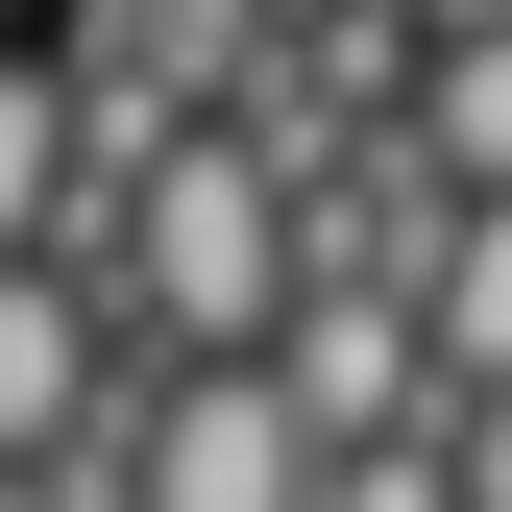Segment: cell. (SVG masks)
Listing matches in <instances>:
<instances>
[{
	"label": "cell",
	"instance_id": "6da1fadb",
	"mask_svg": "<svg viewBox=\"0 0 512 512\" xmlns=\"http://www.w3.org/2000/svg\"><path fill=\"white\" fill-rule=\"evenodd\" d=\"M49 269L98 293V342H171V366H244V342L293 317V196H269V171L220 147V122H171V147L122 171V196H98L74 244H49Z\"/></svg>",
	"mask_w": 512,
	"mask_h": 512
},
{
	"label": "cell",
	"instance_id": "7a4b0ae2",
	"mask_svg": "<svg viewBox=\"0 0 512 512\" xmlns=\"http://www.w3.org/2000/svg\"><path fill=\"white\" fill-rule=\"evenodd\" d=\"M98 512H317V439L269 415V366H122Z\"/></svg>",
	"mask_w": 512,
	"mask_h": 512
},
{
	"label": "cell",
	"instance_id": "3957f363",
	"mask_svg": "<svg viewBox=\"0 0 512 512\" xmlns=\"http://www.w3.org/2000/svg\"><path fill=\"white\" fill-rule=\"evenodd\" d=\"M122 415V342L74 269H0V464H74V439Z\"/></svg>",
	"mask_w": 512,
	"mask_h": 512
},
{
	"label": "cell",
	"instance_id": "277c9868",
	"mask_svg": "<svg viewBox=\"0 0 512 512\" xmlns=\"http://www.w3.org/2000/svg\"><path fill=\"white\" fill-rule=\"evenodd\" d=\"M269 342H293V366H269V415H293V439H317V415H342V439H439V391H415V317H391V293H293Z\"/></svg>",
	"mask_w": 512,
	"mask_h": 512
},
{
	"label": "cell",
	"instance_id": "5b68a950",
	"mask_svg": "<svg viewBox=\"0 0 512 512\" xmlns=\"http://www.w3.org/2000/svg\"><path fill=\"white\" fill-rule=\"evenodd\" d=\"M415 391L464 415V391H512V196H464L439 220V269H415Z\"/></svg>",
	"mask_w": 512,
	"mask_h": 512
},
{
	"label": "cell",
	"instance_id": "8992f818",
	"mask_svg": "<svg viewBox=\"0 0 512 512\" xmlns=\"http://www.w3.org/2000/svg\"><path fill=\"white\" fill-rule=\"evenodd\" d=\"M391 171H415L439 220L512 196V25H488V49H415V147H391Z\"/></svg>",
	"mask_w": 512,
	"mask_h": 512
},
{
	"label": "cell",
	"instance_id": "52a82bcc",
	"mask_svg": "<svg viewBox=\"0 0 512 512\" xmlns=\"http://www.w3.org/2000/svg\"><path fill=\"white\" fill-rule=\"evenodd\" d=\"M49 220H74V122H49L25 49H0V269H49Z\"/></svg>",
	"mask_w": 512,
	"mask_h": 512
},
{
	"label": "cell",
	"instance_id": "ba28073f",
	"mask_svg": "<svg viewBox=\"0 0 512 512\" xmlns=\"http://www.w3.org/2000/svg\"><path fill=\"white\" fill-rule=\"evenodd\" d=\"M439 488H464V512H512V391H464V415H439Z\"/></svg>",
	"mask_w": 512,
	"mask_h": 512
},
{
	"label": "cell",
	"instance_id": "9c48e42d",
	"mask_svg": "<svg viewBox=\"0 0 512 512\" xmlns=\"http://www.w3.org/2000/svg\"><path fill=\"white\" fill-rule=\"evenodd\" d=\"M391 25H415V49H488V25H512V0H391Z\"/></svg>",
	"mask_w": 512,
	"mask_h": 512
},
{
	"label": "cell",
	"instance_id": "30bf717a",
	"mask_svg": "<svg viewBox=\"0 0 512 512\" xmlns=\"http://www.w3.org/2000/svg\"><path fill=\"white\" fill-rule=\"evenodd\" d=\"M0 25H25V0H0Z\"/></svg>",
	"mask_w": 512,
	"mask_h": 512
}]
</instances>
